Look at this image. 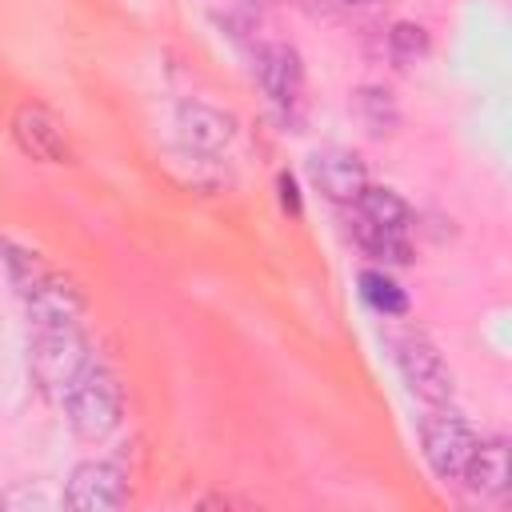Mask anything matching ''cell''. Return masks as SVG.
<instances>
[{
  "mask_svg": "<svg viewBox=\"0 0 512 512\" xmlns=\"http://www.w3.org/2000/svg\"><path fill=\"white\" fill-rule=\"evenodd\" d=\"M352 240L364 248V256H372V260H380V264H408V260H412L408 232H392V228L368 224L364 216H356V224H352Z\"/></svg>",
  "mask_w": 512,
  "mask_h": 512,
  "instance_id": "13",
  "label": "cell"
},
{
  "mask_svg": "<svg viewBox=\"0 0 512 512\" xmlns=\"http://www.w3.org/2000/svg\"><path fill=\"white\" fill-rule=\"evenodd\" d=\"M348 4H372V0H348Z\"/></svg>",
  "mask_w": 512,
  "mask_h": 512,
  "instance_id": "20",
  "label": "cell"
},
{
  "mask_svg": "<svg viewBox=\"0 0 512 512\" xmlns=\"http://www.w3.org/2000/svg\"><path fill=\"white\" fill-rule=\"evenodd\" d=\"M308 168H312L316 188H320L332 204H356V196H360L364 184H368V172H364L360 156L348 152V148H324V152H312Z\"/></svg>",
  "mask_w": 512,
  "mask_h": 512,
  "instance_id": "8",
  "label": "cell"
},
{
  "mask_svg": "<svg viewBox=\"0 0 512 512\" xmlns=\"http://www.w3.org/2000/svg\"><path fill=\"white\" fill-rule=\"evenodd\" d=\"M256 80L264 88V96L280 108H288L296 96H300V84H304V64H300V52L292 44H260L256 48Z\"/></svg>",
  "mask_w": 512,
  "mask_h": 512,
  "instance_id": "9",
  "label": "cell"
},
{
  "mask_svg": "<svg viewBox=\"0 0 512 512\" xmlns=\"http://www.w3.org/2000/svg\"><path fill=\"white\" fill-rule=\"evenodd\" d=\"M476 496H504L508 492V444L504 436L476 440V452L460 476Z\"/></svg>",
  "mask_w": 512,
  "mask_h": 512,
  "instance_id": "11",
  "label": "cell"
},
{
  "mask_svg": "<svg viewBox=\"0 0 512 512\" xmlns=\"http://www.w3.org/2000/svg\"><path fill=\"white\" fill-rule=\"evenodd\" d=\"M60 504L72 512H116L128 504V476L112 460H84L72 468Z\"/></svg>",
  "mask_w": 512,
  "mask_h": 512,
  "instance_id": "5",
  "label": "cell"
},
{
  "mask_svg": "<svg viewBox=\"0 0 512 512\" xmlns=\"http://www.w3.org/2000/svg\"><path fill=\"white\" fill-rule=\"evenodd\" d=\"M416 432H420V448H424L432 476L436 480H460L472 452H476L472 424L448 404H428V412L416 420Z\"/></svg>",
  "mask_w": 512,
  "mask_h": 512,
  "instance_id": "4",
  "label": "cell"
},
{
  "mask_svg": "<svg viewBox=\"0 0 512 512\" xmlns=\"http://www.w3.org/2000/svg\"><path fill=\"white\" fill-rule=\"evenodd\" d=\"M0 508H12V512H28V508H36V512H44V508H52V496H48L44 488L20 484V488H12L8 496H0Z\"/></svg>",
  "mask_w": 512,
  "mask_h": 512,
  "instance_id": "18",
  "label": "cell"
},
{
  "mask_svg": "<svg viewBox=\"0 0 512 512\" xmlns=\"http://www.w3.org/2000/svg\"><path fill=\"white\" fill-rule=\"evenodd\" d=\"M356 108H360V120H364V128H368L372 136H392L396 124H400V112H396L392 96L380 92V88H364V92L356 96Z\"/></svg>",
  "mask_w": 512,
  "mask_h": 512,
  "instance_id": "15",
  "label": "cell"
},
{
  "mask_svg": "<svg viewBox=\"0 0 512 512\" xmlns=\"http://www.w3.org/2000/svg\"><path fill=\"white\" fill-rule=\"evenodd\" d=\"M388 356L412 396H420L424 404H452V368L424 332H388Z\"/></svg>",
  "mask_w": 512,
  "mask_h": 512,
  "instance_id": "3",
  "label": "cell"
},
{
  "mask_svg": "<svg viewBox=\"0 0 512 512\" xmlns=\"http://www.w3.org/2000/svg\"><path fill=\"white\" fill-rule=\"evenodd\" d=\"M96 360L92 340L84 336L80 320H64V324H32L28 336V368L32 380L44 396H52L60 404V396L84 376V368Z\"/></svg>",
  "mask_w": 512,
  "mask_h": 512,
  "instance_id": "1",
  "label": "cell"
},
{
  "mask_svg": "<svg viewBox=\"0 0 512 512\" xmlns=\"http://www.w3.org/2000/svg\"><path fill=\"white\" fill-rule=\"evenodd\" d=\"M60 408L68 416V428L80 436V440H108L120 420H124V388H120V376L96 356L84 376L60 396Z\"/></svg>",
  "mask_w": 512,
  "mask_h": 512,
  "instance_id": "2",
  "label": "cell"
},
{
  "mask_svg": "<svg viewBox=\"0 0 512 512\" xmlns=\"http://www.w3.org/2000/svg\"><path fill=\"white\" fill-rule=\"evenodd\" d=\"M280 200H284V208L300 212V200H296V184H292L288 176H280Z\"/></svg>",
  "mask_w": 512,
  "mask_h": 512,
  "instance_id": "19",
  "label": "cell"
},
{
  "mask_svg": "<svg viewBox=\"0 0 512 512\" xmlns=\"http://www.w3.org/2000/svg\"><path fill=\"white\" fill-rule=\"evenodd\" d=\"M16 292H20L32 324H64V320H80V312H84L80 288L56 272H44V268L32 272L28 280H20Z\"/></svg>",
  "mask_w": 512,
  "mask_h": 512,
  "instance_id": "6",
  "label": "cell"
},
{
  "mask_svg": "<svg viewBox=\"0 0 512 512\" xmlns=\"http://www.w3.org/2000/svg\"><path fill=\"white\" fill-rule=\"evenodd\" d=\"M0 268H4V276H8L12 284H20V280H28L32 272H40V260H36V252H32L28 244H20V240H12V236H0Z\"/></svg>",
  "mask_w": 512,
  "mask_h": 512,
  "instance_id": "16",
  "label": "cell"
},
{
  "mask_svg": "<svg viewBox=\"0 0 512 512\" xmlns=\"http://www.w3.org/2000/svg\"><path fill=\"white\" fill-rule=\"evenodd\" d=\"M12 136H16L20 152H28L32 160H44V164H68L72 160V144H68L60 120L40 104H20L16 108Z\"/></svg>",
  "mask_w": 512,
  "mask_h": 512,
  "instance_id": "7",
  "label": "cell"
},
{
  "mask_svg": "<svg viewBox=\"0 0 512 512\" xmlns=\"http://www.w3.org/2000/svg\"><path fill=\"white\" fill-rule=\"evenodd\" d=\"M388 48H392L396 60H416V56L428 52V32H424L420 24L400 20V24H392V32H388Z\"/></svg>",
  "mask_w": 512,
  "mask_h": 512,
  "instance_id": "17",
  "label": "cell"
},
{
  "mask_svg": "<svg viewBox=\"0 0 512 512\" xmlns=\"http://www.w3.org/2000/svg\"><path fill=\"white\" fill-rule=\"evenodd\" d=\"M360 296H364V304H368L372 312H380V316H404V312H408L404 288H400L388 272H380V268L360 272Z\"/></svg>",
  "mask_w": 512,
  "mask_h": 512,
  "instance_id": "14",
  "label": "cell"
},
{
  "mask_svg": "<svg viewBox=\"0 0 512 512\" xmlns=\"http://www.w3.org/2000/svg\"><path fill=\"white\" fill-rule=\"evenodd\" d=\"M176 128H180L184 144L196 152H224L236 136L232 116L204 104V100H180L176 104Z\"/></svg>",
  "mask_w": 512,
  "mask_h": 512,
  "instance_id": "10",
  "label": "cell"
},
{
  "mask_svg": "<svg viewBox=\"0 0 512 512\" xmlns=\"http://www.w3.org/2000/svg\"><path fill=\"white\" fill-rule=\"evenodd\" d=\"M356 208L368 224H380V228H392V232H408L412 228V208L400 192L392 188H380V184H364V192L356 196Z\"/></svg>",
  "mask_w": 512,
  "mask_h": 512,
  "instance_id": "12",
  "label": "cell"
}]
</instances>
